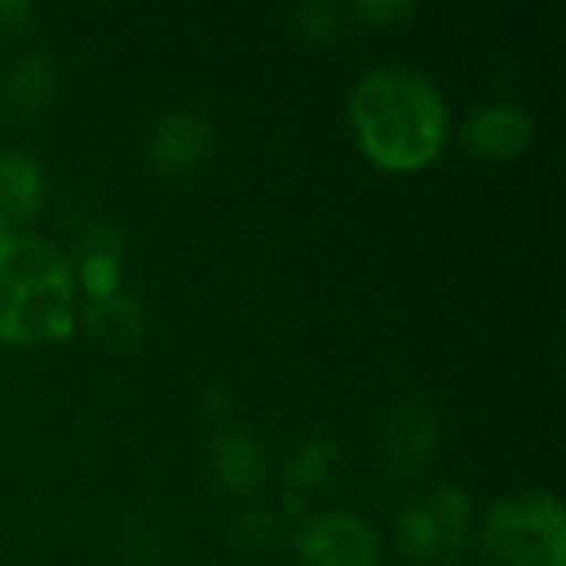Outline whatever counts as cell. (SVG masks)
Returning a JSON list of instances; mask_svg holds the SVG:
<instances>
[{
  "mask_svg": "<svg viewBox=\"0 0 566 566\" xmlns=\"http://www.w3.org/2000/svg\"><path fill=\"white\" fill-rule=\"evenodd\" d=\"M352 126L365 156L388 172L431 166L448 139V106L434 80L415 66L368 70L348 99Z\"/></svg>",
  "mask_w": 566,
  "mask_h": 566,
  "instance_id": "6da1fadb",
  "label": "cell"
},
{
  "mask_svg": "<svg viewBox=\"0 0 566 566\" xmlns=\"http://www.w3.org/2000/svg\"><path fill=\"white\" fill-rule=\"evenodd\" d=\"M73 292V265L53 242L27 232L0 235V342L66 338L76 325Z\"/></svg>",
  "mask_w": 566,
  "mask_h": 566,
  "instance_id": "7a4b0ae2",
  "label": "cell"
},
{
  "mask_svg": "<svg viewBox=\"0 0 566 566\" xmlns=\"http://www.w3.org/2000/svg\"><path fill=\"white\" fill-rule=\"evenodd\" d=\"M478 544L488 566H566V514L551 491H517L501 497Z\"/></svg>",
  "mask_w": 566,
  "mask_h": 566,
  "instance_id": "3957f363",
  "label": "cell"
},
{
  "mask_svg": "<svg viewBox=\"0 0 566 566\" xmlns=\"http://www.w3.org/2000/svg\"><path fill=\"white\" fill-rule=\"evenodd\" d=\"M474 531V497L454 484H438L405 501L395 521L398 547L415 566H454Z\"/></svg>",
  "mask_w": 566,
  "mask_h": 566,
  "instance_id": "277c9868",
  "label": "cell"
},
{
  "mask_svg": "<svg viewBox=\"0 0 566 566\" xmlns=\"http://www.w3.org/2000/svg\"><path fill=\"white\" fill-rule=\"evenodd\" d=\"M295 557L298 566H378V537L365 517L332 507L302 524Z\"/></svg>",
  "mask_w": 566,
  "mask_h": 566,
  "instance_id": "5b68a950",
  "label": "cell"
},
{
  "mask_svg": "<svg viewBox=\"0 0 566 566\" xmlns=\"http://www.w3.org/2000/svg\"><path fill=\"white\" fill-rule=\"evenodd\" d=\"M461 143L478 163H514L534 143V119L514 103H484L464 119Z\"/></svg>",
  "mask_w": 566,
  "mask_h": 566,
  "instance_id": "8992f818",
  "label": "cell"
},
{
  "mask_svg": "<svg viewBox=\"0 0 566 566\" xmlns=\"http://www.w3.org/2000/svg\"><path fill=\"white\" fill-rule=\"evenodd\" d=\"M216 146V129L202 113L192 109H169L166 116L156 119L146 139V156L153 169L166 176H186L212 156Z\"/></svg>",
  "mask_w": 566,
  "mask_h": 566,
  "instance_id": "52a82bcc",
  "label": "cell"
},
{
  "mask_svg": "<svg viewBox=\"0 0 566 566\" xmlns=\"http://www.w3.org/2000/svg\"><path fill=\"white\" fill-rule=\"evenodd\" d=\"M381 444L398 471L424 468L441 448V418L424 401H398L381 421Z\"/></svg>",
  "mask_w": 566,
  "mask_h": 566,
  "instance_id": "ba28073f",
  "label": "cell"
},
{
  "mask_svg": "<svg viewBox=\"0 0 566 566\" xmlns=\"http://www.w3.org/2000/svg\"><path fill=\"white\" fill-rule=\"evenodd\" d=\"M209 468L226 491L252 494L265 481V451L252 431L222 424L209 444Z\"/></svg>",
  "mask_w": 566,
  "mask_h": 566,
  "instance_id": "9c48e42d",
  "label": "cell"
},
{
  "mask_svg": "<svg viewBox=\"0 0 566 566\" xmlns=\"http://www.w3.org/2000/svg\"><path fill=\"white\" fill-rule=\"evenodd\" d=\"M56 86H60L56 63L40 50H27L3 73V103L20 116H33L53 103Z\"/></svg>",
  "mask_w": 566,
  "mask_h": 566,
  "instance_id": "30bf717a",
  "label": "cell"
},
{
  "mask_svg": "<svg viewBox=\"0 0 566 566\" xmlns=\"http://www.w3.org/2000/svg\"><path fill=\"white\" fill-rule=\"evenodd\" d=\"M46 179L36 159L20 149H0V226L27 222L43 206Z\"/></svg>",
  "mask_w": 566,
  "mask_h": 566,
  "instance_id": "8fae6325",
  "label": "cell"
},
{
  "mask_svg": "<svg viewBox=\"0 0 566 566\" xmlns=\"http://www.w3.org/2000/svg\"><path fill=\"white\" fill-rule=\"evenodd\" d=\"M342 471V448L335 438H325V434H315L308 441H302L289 464H285V501H289V511H295L298 504H305V494L322 488V484H332Z\"/></svg>",
  "mask_w": 566,
  "mask_h": 566,
  "instance_id": "7c38bea8",
  "label": "cell"
},
{
  "mask_svg": "<svg viewBox=\"0 0 566 566\" xmlns=\"http://www.w3.org/2000/svg\"><path fill=\"white\" fill-rule=\"evenodd\" d=\"M86 335L103 348H133L146 335V312L129 295H109L83 308Z\"/></svg>",
  "mask_w": 566,
  "mask_h": 566,
  "instance_id": "4fadbf2b",
  "label": "cell"
},
{
  "mask_svg": "<svg viewBox=\"0 0 566 566\" xmlns=\"http://www.w3.org/2000/svg\"><path fill=\"white\" fill-rule=\"evenodd\" d=\"M123 259L116 252H99V249H83L80 262H76V282L86 289L90 302L119 295V282H123Z\"/></svg>",
  "mask_w": 566,
  "mask_h": 566,
  "instance_id": "5bb4252c",
  "label": "cell"
},
{
  "mask_svg": "<svg viewBox=\"0 0 566 566\" xmlns=\"http://www.w3.org/2000/svg\"><path fill=\"white\" fill-rule=\"evenodd\" d=\"M292 23H295V30L308 43H335L342 36V13L332 3H305V7H295Z\"/></svg>",
  "mask_w": 566,
  "mask_h": 566,
  "instance_id": "9a60e30c",
  "label": "cell"
},
{
  "mask_svg": "<svg viewBox=\"0 0 566 566\" xmlns=\"http://www.w3.org/2000/svg\"><path fill=\"white\" fill-rule=\"evenodd\" d=\"M348 13L368 27H395L415 17V3L411 0H355Z\"/></svg>",
  "mask_w": 566,
  "mask_h": 566,
  "instance_id": "2e32d148",
  "label": "cell"
},
{
  "mask_svg": "<svg viewBox=\"0 0 566 566\" xmlns=\"http://www.w3.org/2000/svg\"><path fill=\"white\" fill-rule=\"evenodd\" d=\"M235 537L239 541H245L249 547H262V544H269L275 534V521H272V514H265V511H249V514H242L239 521H235Z\"/></svg>",
  "mask_w": 566,
  "mask_h": 566,
  "instance_id": "e0dca14e",
  "label": "cell"
},
{
  "mask_svg": "<svg viewBox=\"0 0 566 566\" xmlns=\"http://www.w3.org/2000/svg\"><path fill=\"white\" fill-rule=\"evenodd\" d=\"M36 7L30 0H0V36L20 33L33 20Z\"/></svg>",
  "mask_w": 566,
  "mask_h": 566,
  "instance_id": "ac0fdd59",
  "label": "cell"
},
{
  "mask_svg": "<svg viewBox=\"0 0 566 566\" xmlns=\"http://www.w3.org/2000/svg\"><path fill=\"white\" fill-rule=\"evenodd\" d=\"M7 232H10V229H7V226H0V235H7Z\"/></svg>",
  "mask_w": 566,
  "mask_h": 566,
  "instance_id": "d6986e66",
  "label": "cell"
}]
</instances>
